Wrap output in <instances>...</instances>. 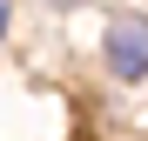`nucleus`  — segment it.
Wrapping results in <instances>:
<instances>
[{
	"mask_svg": "<svg viewBox=\"0 0 148 141\" xmlns=\"http://www.w3.org/2000/svg\"><path fill=\"white\" fill-rule=\"evenodd\" d=\"M101 67L121 87L148 81V14H108L101 20Z\"/></svg>",
	"mask_w": 148,
	"mask_h": 141,
	"instance_id": "f257e3e1",
	"label": "nucleus"
},
{
	"mask_svg": "<svg viewBox=\"0 0 148 141\" xmlns=\"http://www.w3.org/2000/svg\"><path fill=\"white\" fill-rule=\"evenodd\" d=\"M14 27V0H0V34H7Z\"/></svg>",
	"mask_w": 148,
	"mask_h": 141,
	"instance_id": "f03ea898",
	"label": "nucleus"
},
{
	"mask_svg": "<svg viewBox=\"0 0 148 141\" xmlns=\"http://www.w3.org/2000/svg\"><path fill=\"white\" fill-rule=\"evenodd\" d=\"M47 7H67V0H47Z\"/></svg>",
	"mask_w": 148,
	"mask_h": 141,
	"instance_id": "7ed1b4c3",
	"label": "nucleus"
}]
</instances>
